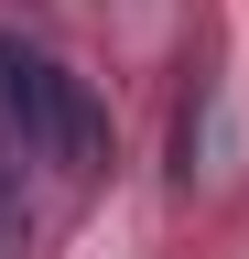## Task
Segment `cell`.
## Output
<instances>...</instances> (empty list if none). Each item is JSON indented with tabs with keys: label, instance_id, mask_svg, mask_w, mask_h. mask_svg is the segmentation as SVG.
<instances>
[{
	"label": "cell",
	"instance_id": "obj_1",
	"mask_svg": "<svg viewBox=\"0 0 249 259\" xmlns=\"http://www.w3.org/2000/svg\"><path fill=\"white\" fill-rule=\"evenodd\" d=\"M0 141L22 162H44L54 184H87L109 162V108L87 97V76H65L33 32H0Z\"/></svg>",
	"mask_w": 249,
	"mask_h": 259
}]
</instances>
